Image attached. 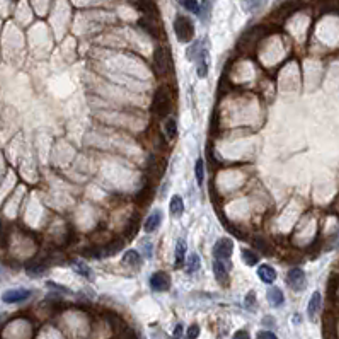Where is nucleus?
<instances>
[{"label":"nucleus","instance_id":"obj_20","mask_svg":"<svg viewBox=\"0 0 339 339\" xmlns=\"http://www.w3.org/2000/svg\"><path fill=\"white\" fill-rule=\"evenodd\" d=\"M184 254H186V241L184 239H177L176 242V264L181 266L184 263Z\"/></svg>","mask_w":339,"mask_h":339},{"label":"nucleus","instance_id":"obj_18","mask_svg":"<svg viewBox=\"0 0 339 339\" xmlns=\"http://www.w3.org/2000/svg\"><path fill=\"white\" fill-rule=\"evenodd\" d=\"M44 270H46V266H44L43 263H39V261H32V263H29L26 266L27 275L32 276V278H36V276H41L44 273Z\"/></svg>","mask_w":339,"mask_h":339},{"label":"nucleus","instance_id":"obj_27","mask_svg":"<svg viewBox=\"0 0 339 339\" xmlns=\"http://www.w3.org/2000/svg\"><path fill=\"white\" fill-rule=\"evenodd\" d=\"M254 305H256V293L249 292V293H247V297H246V307L249 310H252V309H254Z\"/></svg>","mask_w":339,"mask_h":339},{"label":"nucleus","instance_id":"obj_9","mask_svg":"<svg viewBox=\"0 0 339 339\" xmlns=\"http://www.w3.org/2000/svg\"><path fill=\"white\" fill-rule=\"evenodd\" d=\"M150 287H152V290H155V292H167L169 288H171V278H169L167 273L157 271L150 278Z\"/></svg>","mask_w":339,"mask_h":339},{"label":"nucleus","instance_id":"obj_23","mask_svg":"<svg viewBox=\"0 0 339 339\" xmlns=\"http://www.w3.org/2000/svg\"><path fill=\"white\" fill-rule=\"evenodd\" d=\"M165 135H167V138H176V135H177V123H176V119L174 118H167L165 119Z\"/></svg>","mask_w":339,"mask_h":339},{"label":"nucleus","instance_id":"obj_5","mask_svg":"<svg viewBox=\"0 0 339 339\" xmlns=\"http://www.w3.org/2000/svg\"><path fill=\"white\" fill-rule=\"evenodd\" d=\"M287 283L288 287L292 288V290H304L305 288V283H307V278H305V273L300 270V268H292L290 271H288L287 275Z\"/></svg>","mask_w":339,"mask_h":339},{"label":"nucleus","instance_id":"obj_21","mask_svg":"<svg viewBox=\"0 0 339 339\" xmlns=\"http://www.w3.org/2000/svg\"><path fill=\"white\" fill-rule=\"evenodd\" d=\"M241 256H242V261L246 263L247 266H256L259 261L258 254H254V251H251V249H242Z\"/></svg>","mask_w":339,"mask_h":339},{"label":"nucleus","instance_id":"obj_22","mask_svg":"<svg viewBox=\"0 0 339 339\" xmlns=\"http://www.w3.org/2000/svg\"><path fill=\"white\" fill-rule=\"evenodd\" d=\"M72 268L78 273V275L85 276V278H90V276H92V270H90L84 261H72Z\"/></svg>","mask_w":339,"mask_h":339},{"label":"nucleus","instance_id":"obj_24","mask_svg":"<svg viewBox=\"0 0 339 339\" xmlns=\"http://www.w3.org/2000/svg\"><path fill=\"white\" fill-rule=\"evenodd\" d=\"M194 176H196L198 186L203 184V179H205V165H203V160H201V159H198L196 164H194Z\"/></svg>","mask_w":339,"mask_h":339},{"label":"nucleus","instance_id":"obj_17","mask_svg":"<svg viewBox=\"0 0 339 339\" xmlns=\"http://www.w3.org/2000/svg\"><path fill=\"white\" fill-rule=\"evenodd\" d=\"M200 264H201V259L196 252L189 254V258L186 259V273H188V275H193L194 271L200 270Z\"/></svg>","mask_w":339,"mask_h":339},{"label":"nucleus","instance_id":"obj_3","mask_svg":"<svg viewBox=\"0 0 339 339\" xmlns=\"http://www.w3.org/2000/svg\"><path fill=\"white\" fill-rule=\"evenodd\" d=\"M154 68H155V73L159 77H167L169 75V72H171V58H169L167 49H164V48L155 49Z\"/></svg>","mask_w":339,"mask_h":339},{"label":"nucleus","instance_id":"obj_15","mask_svg":"<svg viewBox=\"0 0 339 339\" xmlns=\"http://www.w3.org/2000/svg\"><path fill=\"white\" fill-rule=\"evenodd\" d=\"M266 295H268V300H270V304L273 305V307H281V305H283L285 295H283V292H281L280 288H276V287L270 288Z\"/></svg>","mask_w":339,"mask_h":339},{"label":"nucleus","instance_id":"obj_6","mask_svg":"<svg viewBox=\"0 0 339 339\" xmlns=\"http://www.w3.org/2000/svg\"><path fill=\"white\" fill-rule=\"evenodd\" d=\"M261 38H263V29L261 27H254V29L247 31L246 34L242 36V39L239 41V48H242L244 51H251Z\"/></svg>","mask_w":339,"mask_h":339},{"label":"nucleus","instance_id":"obj_13","mask_svg":"<svg viewBox=\"0 0 339 339\" xmlns=\"http://www.w3.org/2000/svg\"><path fill=\"white\" fill-rule=\"evenodd\" d=\"M213 275H215V278H217V281L220 285H225L227 283V280H229V275H227V266H225V263H222V261H218V259H213Z\"/></svg>","mask_w":339,"mask_h":339},{"label":"nucleus","instance_id":"obj_29","mask_svg":"<svg viewBox=\"0 0 339 339\" xmlns=\"http://www.w3.org/2000/svg\"><path fill=\"white\" fill-rule=\"evenodd\" d=\"M183 338H184V328L181 324H177L174 329V334H172V339H183Z\"/></svg>","mask_w":339,"mask_h":339},{"label":"nucleus","instance_id":"obj_19","mask_svg":"<svg viewBox=\"0 0 339 339\" xmlns=\"http://www.w3.org/2000/svg\"><path fill=\"white\" fill-rule=\"evenodd\" d=\"M264 3H266V0H242L244 10L249 12V14H252V12H258Z\"/></svg>","mask_w":339,"mask_h":339},{"label":"nucleus","instance_id":"obj_28","mask_svg":"<svg viewBox=\"0 0 339 339\" xmlns=\"http://www.w3.org/2000/svg\"><path fill=\"white\" fill-rule=\"evenodd\" d=\"M258 339H278V338H276V334L273 333V331L264 329V331H259L258 333Z\"/></svg>","mask_w":339,"mask_h":339},{"label":"nucleus","instance_id":"obj_30","mask_svg":"<svg viewBox=\"0 0 339 339\" xmlns=\"http://www.w3.org/2000/svg\"><path fill=\"white\" fill-rule=\"evenodd\" d=\"M234 339H251V338H249V334H247V331H237Z\"/></svg>","mask_w":339,"mask_h":339},{"label":"nucleus","instance_id":"obj_26","mask_svg":"<svg viewBox=\"0 0 339 339\" xmlns=\"http://www.w3.org/2000/svg\"><path fill=\"white\" fill-rule=\"evenodd\" d=\"M198 336H200V328H198L196 324H191L188 328V331H186V338H188V339H196Z\"/></svg>","mask_w":339,"mask_h":339},{"label":"nucleus","instance_id":"obj_12","mask_svg":"<svg viewBox=\"0 0 339 339\" xmlns=\"http://www.w3.org/2000/svg\"><path fill=\"white\" fill-rule=\"evenodd\" d=\"M321 304H322L321 293L319 292H314L312 297H310V300H309V305H307V316H309L310 321L316 319L317 312H319V309H321Z\"/></svg>","mask_w":339,"mask_h":339},{"label":"nucleus","instance_id":"obj_7","mask_svg":"<svg viewBox=\"0 0 339 339\" xmlns=\"http://www.w3.org/2000/svg\"><path fill=\"white\" fill-rule=\"evenodd\" d=\"M196 73L200 78H205L208 75V46L206 44H201L200 51L196 55Z\"/></svg>","mask_w":339,"mask_h":339},{"label":"nucleus","instance_id":"obj_8","mask_svg":"<svg viewBox=\"0 0 339 339\" xmlns=\"http://www.w3.org/2000/svg\"><path fill=\"white\" fill-rule=\"evenodd\" d=\"M31 297V292L26 290V288H12V290L3 292L2 300L5 304H19V302H24Z\"/></svg>","mask_w":339,"mask_h":339},{"label":"nucleus","instance_id":"obj_2","mask_svg":"<svg viewBox=\"0 0 339 339\" xmlns=\"http://www.w3.org/2000/svg\"><path fill=\"white\" fill-rule=\"evenodd\" d=\"M155 113L159 114L160 118L167 116L171 113V107H172V99H171V92H169L167 87H160L155 94Z\"/></svg>","mask_w":339,"mask_h":339},{"label":"nucleus","instance_id":"obj_10","mask_svg":"<svg viewBox=\"0 0 339 339\" xmlns=\"http://www.w3.org/2000/svg\"><path fill=\"white\" fill-rule=\"evenodd\" d=\"M160 222H162V212H160V210H155V212H152L145 218V223H143V230H145L147 234L154 232V230H157L160 227Z\"/></svg>","mask_w":339,"mask_h":339},{"label":"nucleus","instance_id":"obj_25","mask_svg":"<svg viewBox=\"0 0 339 339\" xmlns=\"http://www.w3.org/2000/svg\"><path fill=\"white\" fill-rule=\"evenodd\" d=\"M179 3L186 10L193 12V14H200V3H198V0H179Z\"/></svg>","mask_w":339,"mask_h":339},{"label":"nucleus","instance_id":"obj_16","mask_svg":"<svg viewBox=\"0 0 339 339\" xmlns=\"http://www.w3.org/2000/svg\"><path fill=\"white\" fill-rule=\"evenodd\" d=\"M140 254H138V251H135V249H130V251H126L125 252V256H123V263L126 264V266H131V268H138L140 266Z\"/></svg>","mask_w":339,"mask_h":339},{"label":"nucleus","instance_id":"obj_4","mask_svg":"<svg viewBox=\"0 0 339 339\" xmlns=\"http://www.w3.org/2000/svg\"><path fill=\"white\" fill-rule=\"evenodd\" d=\"M232 252H234L232 239L222 237V239H218V241L215 242V246H213V259H218V261L225 263L227 259H230Z\"/></svg>","mask_w":339,"mask_h":339},{"label":"nucleus","instance_id":"obj_11","mask_svg":"<svg viewBox=\"0 0 339 339\" xmlns=\"http://www.w3.org/2000/svg\"><path fill=\"white\" fill-rule=\"evenodd\" d=\"M258 276L263 283L271 285L273 281L276 280V271H275V268L270 266V264H261V266L258 268Z\"/></svg>","mask_w":339,"mask_h":339},{"label":"nucleus","instance_id":"obj_14","mask_svg":"<svg viewBox=\"0 0 339 339\" xmlns=\"http://www.w3.org/2000/svg\"><path fill=\"white\" fill-rule=\"evenodd\" d=\"M169 212H171V217L172 218H179L181 215L184 213V201L181 196H177V194H174V196L171 198V206H169Z\"/></svg>","mask_w":339,"mask_h":339},{"label":"nucleus","instance_id":"obj_1","mask_svg":"<svg viewBox=\"0 0 339 339\" xmlns=\"http://www.w3.org/2000/svg\"><path fill=\"white\" fill-rule=\"evenodd\" d=\"M174 32L179 43H189L194 38V24L186 15H177L174 20Z\"/></svg>","mask_w":339,"mask_h":339}]
</instances>
